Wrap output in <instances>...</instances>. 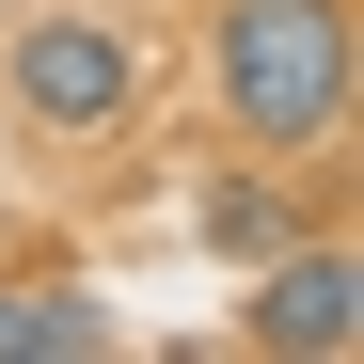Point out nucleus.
<instances>
[{"label": "nucleus", "instance_id": "nucleus-1", "mask_svg": "<svg viewBox=\"0 0 364 364\" xmlns=\"http://www.w3.org/2000/svg\"><path fill=\"white\" fill-rule=\"evenodd\" d=\"M206 111L254 159H333L348 143V80H364V32L348 0H206Z\"/></svg>", "mask_w": 364, "mask_h": 364}, {"label": "nucleus", "instance_id": "nucleus-2", "mask_svg": "<svg viewBox=\"0 0 364 364\" xmlns=\"http://www.w3.org/2000/svg\"><path fill=\"white\" fill-rule=\"evenodd\" d=\"M143 95H159V48L95 0H48L0 32V111L32 143H111V127H143Z\"/></svg>", "mask_w": 364, "mask_h": 364}, {"label": "nucleus", "instance_id": "nucleus-3", "mask_svg": "<svg viewBox=\"0 0 364 364\" xmlns=\"http://www.w3.org/2000/svg\"><path fill=\"white\" fill-rule=\"evenodd\" d=\"M237 348H269V364H348V348H364V254H348L333 222H317V237H285V254H254Z\"/></svg>", "mask_w": 364, "mask_h": 364}, {"label": "nucleus", "instance_id": "nucleus-4", "mask_svg": "<svg viewBox=\"0 0 364 364\" xmlns=\"http://www.w3.org/2000/svg\"><path fill=\"white\" fill-rule=\"evenodd\" d=\"M206 254L222 269H254V254H285V237H317V191H301V174H206Z\"/></svg>", "mask_w": 364, "mask_h": 364}, {"label": "nucleus", "instance_id": "nucleus-5", "mask_svg": "<svg viewBox=\"0 0 364 364\" xmlns=\"http://www.w3.org/2000/svg\"><path fill=\"white\" fill-rule=\"evenodd\" d=\"M95 348H111L95 285H0V364H95Z\"/></svg>", "mask_w": 364, "mask_h": 364}, {"label": "nucleus", "instance_id": "nucleus-6", "mask_svg": "<svg viewBox=\"0 0 364 364\" xmlns=\"http://www.w3.org/2000/svg\"><path fill=\"white\" fill-rule=\"evenodd\" d=\"M0 254H16V222H0Z\"/></svg>", "mask_w": 364, "mask_h": 364}]
</instances>
